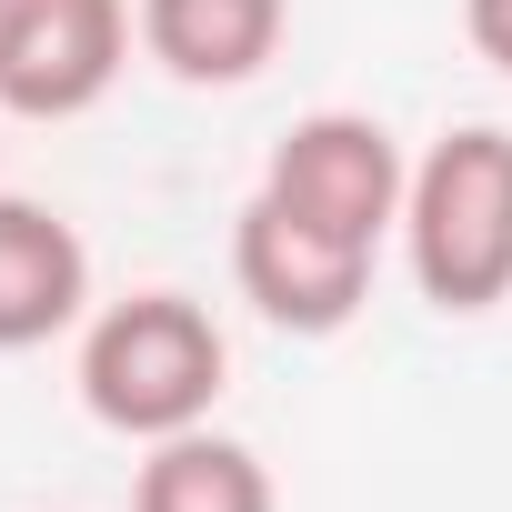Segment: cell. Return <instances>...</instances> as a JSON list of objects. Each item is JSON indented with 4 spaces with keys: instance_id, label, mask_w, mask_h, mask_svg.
<instances>
[{
    "instance_id": "1",
    "label": "cell",
    "mask_w": 512,
    "mask_h": 512,
    "mask_svg": "<svg viewBox=\"0 0 512 512\" xmlns=\"http://www.w3.org/2000/svg\"><path fill=\"white\" fill-rule=\"evenodd\" d=\"M402 251L422 302L452 322H482L492 302H512V131L462 121L412 161Z\"/></svg>"
},
{
    "instance_id": "2",
    "label": "cell",
    "mask_w": 512,
    "mask_h": 512,
    "mask_svg": "<svg viewBox=\"0 0 512 512\" xmlns=\"http://www.w3.org/2000/svg\"><path fill=\"white\" fill-rule=\"evenodd\" d=\"M221 372H231V342L191 292H131V302L91 312V332H81V402L121 442H171V432L211 422Z\"/></svg>"
},
{
    "instance_id": "3",
    "label": "cell",
    "mask_w": 512,
    "mask_h": 512,
    "mask_svg": "<svg viewBox=\"0 0 512 512\" xmlns=\"http://www.w3.org/2000/svg\"><path fill=\"white\" fill-rule=\"evenodd\" d=\"M262 191H272L282 211H302V221H322V231L382 251V231H402L412 161H402V141H392L372 111H312V121H292V131L272 141Z\"/></svg>"
},
{
    "instance_id": "4",
    "label": "cell",
    "mask_w": 512,
    "mask_h": 512,
    "mask_svg": "<svg viewBox=\"0 0 512 512\" xmlns=\"http://www.w3.org/2000/svg\"><path fill=\"white\" fill-rule=\"evenodd\" d=\"M231 272H241V302L262 312L272 332L322 342V332H342L362 312L372 251L342 241V231H322V221H302V211H282L272 191H251L241 221H231Z\"/></svg>"
},
{
    "instance_id": "5",
    "label": "cell",
    "mask_w": 512,
    "mask_h": 512,
    "mask_svg": "<svg viewBox=\"0 0 512 512\" xmlns=\"http://www.w3.org/2000/svg\"><path fill=\"white\" fill-rule=\"evenodd\" d=\"M131 31H141L131 0H31L21 31L0 41V111H21V121H81L121 81Z\"/></svg>"
},
{
    "instance_id": "6",
    "label": "cell",
    "mask_w": 512,
    "mask_h": 512,
    "mask_svg": "<svg viewBox=\"0 0 512 512\" xmlns=\"http://www.w3.org/2000/svg\"><path fill=\"white\" fill-rule=\"evenodd\" d=\"M91 312V251L51 201L0 191V352H31Z\"/></svg>"
},
{
    "instance_id": "7",
    "label": "cell",
    "mask_w": 512,
    "mask_h": 512,
    "mask_svg": "<svg viewBox=\"0 0 512 512\" xmlns=\"http://www.w3.org/2000/svg\"><path fill=\"white\" fill-rule=\"evenodd\" d=\"M292 0H141V51L191 91H241L282 51Z\"/></svg>"
},
{
    "instance_id": "8",
    "label": "cell",
    "mask_w": 512,
    "mask_h": 512,
    "mask_svg": "<svg viewBox=\"0 0 512 512\" xmlns=\"http://www.w3.org/2000/svg\"><path fill=\"white\" fill-rule=\"evenodd\" d=\"M131 512H282V492H272V472H262L251 442L191 422V432H171V442L141 452Z\"/></svg>"
},
{
    "instance_id": "9",
    "label": "cell",
    "mask_w": 512,
    "mask_h": 512,
    "mask_svg": "<svg viewBox=\"0 0 512 512\" xmlns=\"http://www.w3.org/2000/svg\"><path fill=\"white\" fill-rule=\"evenodd\" d=\"M462 31L492 71H512V0H462Z\"/></svg>"
},
{
    "instance_id": "10",
    "label": "cell",
    "mask_w": 512,
    "mask_h": 512,
    "mask_svg": "<svg viewBox=\"0 0 512 512\" xmlns=\"http://www.w3.org/2000/svg\"><path fill=\"white\" fill-rule=\"evenodd\" d=\"M21 11H31V0H0V41H11V31H21Z\"/></svg>"
}]
</instances>
